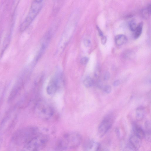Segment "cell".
Masks as SVG:
<instances>
[{
  "label": "cell",
  "mask_w": 151,
  "mask_h": 151,
  "mask_svg": "<svg viewBox=\"0 0 151 151\" xmlns=\"http://www.w3.org/2000/svg\"><path fill=\"white\" fill-rule=\"evenodd\" d=\"M82 137L78 133L71 132L64 135L60 139L58 144L59 148L62 149L76 148L81 145Z\"/></svg>",
  "instance_id": "6da1fadb"
},
{
  "label": "cell",
  "mask_w": 151,
  "mask_h": 151,
  "mask_svg": "<svg viewBox=\"0 0 151 151\" xmlns=\"http://www.w3.org/2000/svg\"><path fill=\"white\" fill-rule=\"evenodd\" d=\"M43 4L42 1L40 0H34L32 2L27 15L20 26V32L24 31L30 25L41 10Z\"/></svg>",
  "instance_id": "7a4b0ae2"
},
{
  "label": "cell",
  "mask_w": 151,
  "mask_h": 151,
  "mask_svg": "<svg viewBox=\"0 0 151 151\" xmlns=\"http://www.w3.org/2000/svg\"><path fill=\"white\" fill-rule=\"evenodd\" d=\"M48 140L46 134L39 133L24 145L23 151H40L45 146Z\"/></svg>",
  "instance_id": "3957f363"
},
{
  "label": "cell",
  "mask_w": 151,
  "mask_h": 151,
  "mask_svg": "<svg viewBox=\"0 0 151 151\" xmlns=\"http://www.w3.org/2000/svg\"><path fill=\"white\" fill-rule=\"evenodd\" d=\"M39 133L37 128H27L17 132L14 135L13 140L17 144L24 145Z\"/></svg>",
  "instance_id": "277c9868"
},
{
  "label": "cell",
  "mask_w": 151,
  "mask_h": 151,
  "mask_svg": "<svg viewBox=\"0 0 151 151\" xmlns=\"http://www.w3.org/2000/svg\"><path fill=\"white\" fill-rule=\"evenodd\" d=\"M35 111L39 117L45 119H49L54 114L53 110L51 107L42 101H39L37 103Z\"/></svg>",
  "instance_id": "5b68a950"
},
{
  "label": "cell",
  "mask_w": 151,
  "mask_h": 151,
  "mask_svg": "<svg viewBox=\"0 0 151 151\" xmlns=\"http://www.w3.org/2000/svg\"><path fill=\"white\" fill-rule=\"evenodd\" d=\"M113 122L111 116L107 115L105 117L98 127L97 134L100 137H103L111 128Z\"/></svg>",
  "instance_id": "8992f818"
},
{
  "label": "cell",
  "mask_w": 151,
  "mask_h": 151,
  "mask_svg": "<svg viewBox=\"0 0 151 151\" xmlns=\"http://www.w3.org/2000/svg\"><path fill=\"white\" fill-rule=\"evenodd\" d=\"M58 78L56 77L50 79L46 88V91L48 94L52 95L55 93L58 89Z\"/></svg>",
  "instance_id": "52a82bcc"
},
{
  "label": "cell",
  "mask_w": 151,
  "mask_h": 151,
  "mask_svg": "<svg viewBox=\"0 0 151 151\" xmlns=\"http://www.w3.org/2000/svg\"><path fill=\"white\" fill-rule=\"evenodd\" d=\"M100 146V145L98 142L93 140H90L86 144L85 151H98Z\"/></svg>",
  "instance_id": "ba28073f"
},
{
  "label": "cell",
  "mask_w": 151,
  "mask_h": 151,
  "mask_svg": "<svg viewBox=\"0 0 151 151\" xmlns=\"http://www.w3.org/2000/svg\"><path fill=\"white\" fill-rule=\"evenodd\" d=\"M129 142L131 145L138 149L141 145L142 139L133 134L130 136Z\"/></svg>",
  "instance_id": "9c48e42d"
},
{
  "label": "cell",
  "mask_w": 151,
  "mask_h": 151,
  "mask_svg": "<svg viewBox=\"0 0 151 151\" xmlns=\"http://www.w3.org/2000/svg\"><path fill=\"white\" fill-rule=\"evenodd\" d=\"M132 130L133 134L141 139L144 137L145 131L140 126L134 123L132 125Z\"/></svg>",
  "instance_id": "30bf717a"
},
{
  "label": "cell",
  "mask_w": 151,
  "mask_h": 151,
  "mask_svg": "<svg viewBox=\"0 0 151 151\" xmlns=\"http://www.w3.org/2000/svg\"><path fill=\"white\" fill-rule=\"evenodd\" d=\"M127 41V37L124 35L119 34L116 36L115 37V41L116 45L120 46L126 43Z\"/></svg>",
  "instance_id": "8fae6325"
},
{
  "label": "cell",
  "mask_w": 151,
  "mask_h": 151,
  "mask_svg": "<svg viewBox=\"0 0 151 151\" xmlns=\"http://www.w3.org/2000/svg\"><path fill=\"white\" fill-rule=\"evenodd\" d=\"M144 116V110L143 107H139L136 110V119L139 121L142 120Z\"/></svg>",
  "instance_id": "7c38bea8"
},
{
  "label": "cell",
  "mask_w": 151,
  "mask_h": 151,
  "mask_svg": "<svg viewBox=\"0 0 151 151\" xmlns=\"http://www.w3.org/2000/svg\"><path fill=\"white\" fill-rule=\"evenodd\" d=\"M143 27V23L141 22L139 23L137 26V27L135 31L134 35V38L135 39H137L139 38L142 32Z\"/></svg>",
  "instance_id": "4fadbf2b"
},
{
  "label": "cell",
  "mask_w": 151,
  "mask_h": 151,
  "mask_svg": "<svg viewBox=\"0 0 151 151\" xmlns=\"http://www.w3.org/2000/svg\"><path fill=\"white\" fill-rule=\"evenodd\" d=\"M94 83L93 79L90 76L85 78L83 81L84 86L87 88H89L92 86Z\"/></svg>",
  "instance_id": "5bb4252c"
},
{
  "label": "cell",
  "mask_w": 151,
  "mask_h": 151,
  "mask_svg": "<svg viewBox=\"0 0 151 151\" xmlns=\"http://www.w3.org/2000/svg\"><path fill=\"white\" fill-rule=\"evenodd\" d=\"M151 12V5L150 4L148 5L146 9H143L142 11V14L143 17L145 18H147L150 14Z\"/></svg>",
  "instance_id": "9a60e30c"
},
{
  "label": "cell",
  "mask_w": 151,
  "mask_h": 151,
  "mask_svg": "<svg viewBox=\"0 0 151 151\" xmlns=\"http://www.w3.org/2000/svg\"><path fill=\"white\" fill-rule=\"evenodd\" d=\"M138 150L129 143L124 147L123 151H138Z\"/></svg>",
  "instance_id": "2e32d148"
},
{
  "label": "cell",
  "mask_w": 151,
  "mask_h": 151,
  "mask_svg": "<svg viewBox=\"0 0 151 151\" xmlns=\"http://www.w3.org/2000/svg\"><path fill=\"white\" fill-rule=\"evenodd\" d=\"M137 26L135 22L133 20L130 21L129 23V28L131 31H134Z\"/></svg>",
  "instance_id": "e0dca14e"
},
{
  "label": "cell",
  "mask_w": 151,
  "mask_h": 151,
  "mask_svg": "<svg viewBox=\"0 0 151 151\" xmlns=\"http://www.w3.org/2000/svg\"><path fill=\"white\" fill-rule=\"evenodd\" d=\"M144 137L147 141L148 142L150 141L151 140V132L145 131Z\"/></svg>",
  "instance_id": "ac0fdd59"
},
{
  "label": "cell",
  "mask_w": 151,
  "mask_h": 151,
  "mask_svg": "<svg viewBox=\"0 0 151 151\" xmlns=\"http://www.w3.org/2000/svg\"><path fill=\"white\" fill-rule=\"evenodd\" d=\"M145 127L146 131L151 132V124L148 121H146L145 122Z\"/></svg>",
  "instance_id": "d6986e66"
},
{
  "label": "cell",
  "mask_w": 151,
  "mask_h": 151,
  "mask_svg": "<svg viewBox=\"0 0 151 151\" xmlns=\"http://www.w3.org/2000/svg\"><path fill=\"white\" fill-rule=\"evenodd\" d=\"M88 61V58L87 57H84L81 59L80 63L82 65H86Z\"/></svg>",
  "instance_id": "ffe728a7"
},
{
  "label": "cell",
  "mask_w": 151,
  "mask_h": 151,
  "mask_svg": "<svg viewBox=\"0 0 151 151\" xmlns=\"http://www.w3.org/2000/svg\"><path fill=\"white\" fill-rule=\"evenodd\" d=\"M104 90L105 93H109L111 91V87L110 85H106L104 87Z\"/></svg>",
  "instance_id": "44dd1931"
},
{
  "label": "cell",
  "mask_w": 151,
  "mask_h": 151,
  "mask_svg": "<svg viewBox=\"0 0 151 151\" xmlns=\"http://www.w3.org/2000/svg\"><path fill=\"white\" fill-rule=\"evenodd\" d=\"M100 74V70L99 67H97L94 72V75L95 77L96 78H99V77Z\"/></svg>",
  "instance_id": "7402d4cb"
},
{
  "label": "cell",
  "mask_w": 151,
  "mask_h": 151,
  "mask_svg": "<svg viewBox=\"0 0 151 151\" xmlns=\"http://www.w3.org/2000/svg\"><path fill=\"white\" fill-rule=\"evenodd\" d=\"M110 78V73L108 72H106L104 74V80L107 81L109 80Z\"/></svg>",
  "instance_id": "603a6c76"
},
{
  "label": "cell",
  "mask_w": 151,
  "mask_h": 151,
  "mask_svg": "<svg viewBox=\"0 0 151 151\" xmlns=\"http://www.w3.org/2000/svg\"><path fill=\"white\" fill-rule=\"evenodd\" d=\"M115 132L116 136L119 138L121 137V132L119 129L118 127H116L115 129Z\"/></svg>",
  "instance_id": "cb8c5ba5"
},
{
  "label": "cell",
  "mask_w": 151,
  "mask_h": 151,
  "mask_svg": "<svg viewBox=\"0 0 151 151\" xmlns=\"http://www.w3.org/2000/svg\"><path fill=\"white\" fill-rule=\"evenodd\" d=\"M101 42L102 44L104 45L105 44L106 42L107 41V38L106 36H103L102 37H101Z\"/></svg>",
  "instance_id": "d4e9b609"
},
{
  "label": "cell",
  "mask_w": 151,
  "mask_h": 151,
  "mask_svg": "<svg viewBox=\"0 0 151 151\" xmlns=\"http://www.w3.org/2000/svg\"><path fill=\"white\" fill-rule=\"evenodd\" d=\"M84 43L86 47H88L90 45L91 42L89 40L86 39L84 40Z\"/></svg>",
  "instance_id": "484cf974"
},
{
  "label": "cell",
  "mask_w": 151,
  "mask_h": 151,
  "mask_svg": "<svg viewBox=\"0 0 151 151\" xmlns=\"http://www.w3.org/2000/svg\"><path fill=\"white\" fill-rule=\"evenodd\" d=\"M96 29L98 30L99 36H101V37L103 36V32L99 27L98 26H96Z\"/></svg>",
  "instance_id": "4316f807"
},
{
  "label": "cell",
  "mask_w": 151,
  "mask_h": 151,
  "mask_svg": "<svg viewBox=\"0 0 151 151\" xmlns=\"http://www.w3.org/2000/svg\"><path fill=\"white\" fill-rule=\"evenodd\" d=\"M120 83V81L119 80H117L114 82L113 85L114 86H117L119 85Z\"/></svg>",
  "instance_id": "83f0119b"
},
{
  "label": "cell",
  "mask_w": 151,
  "mask_h": 151,
  "mask_svg": "<svg viewBox=\"0 0 151 151\" xmlns=\"http://www.w3.org/2000/svg\"><path fill=\"white\" fill-rule=\"evenodd\" d=\"M99 149H101L100 151H110L109 149L106 147H103L101 148L100 147Z\"/></svg>",
  "instance_id": "f1b7e54d"
}]
</instances>
